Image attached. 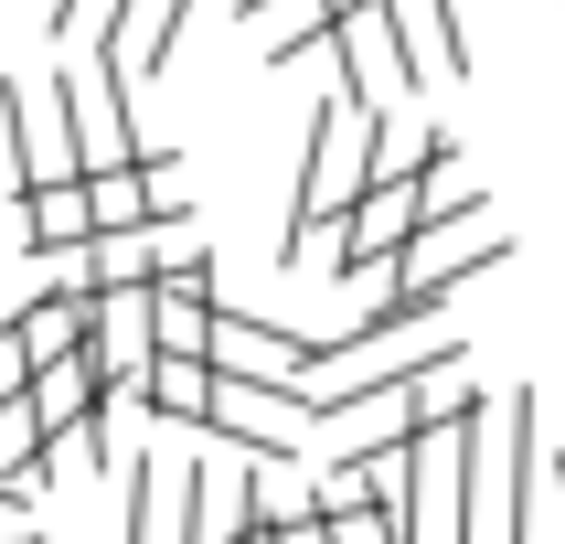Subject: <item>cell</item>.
Masks as SVG:
<instances>
[{
  "instance_id": "6da1fadb",
  "label": "cell",
  "mask_w": 565,
  "mask_h": 544,
  "mask_svg": "<svg viewBox=\"0 0 565 544\" xmlns=\"http://www.w3.org/2000/svg\"><path fill=\"white\" fill-rule=\"evenodd\" d=\"M363 192H374V107H352V96H320V107H310V139H299V182H288V235H278V256L299 267L310 224L352 214Z\"/></svg>"
},
{
  "instance_id": "7a4b0ae2",
  "label": "cell",
  "mask_w": 565,
  "mask_h": 544,
  "mask_svg": "<svg viewBox=\"0 0 565 544\" xmlns=\"http://www.w3.org/2000/svg\"><path fill=\"white\" fill-rule=\"evenodd\" d=\"M502 256H512V224H491V214L470 203V214H438L406 256H395V288L427 299V310H448V299H459L480 267H502Z\"/></svg>"
},
{
  "instance_id": "3957f363",
  "label": "cell",
  "mask_w": 565,
  "mask_h": 544,
  "mask_svg": "<svg viewBox=\"0 0 565 544\" xmlns=\"http://www.w3.org/2000/svg\"><path fill=\"white\" fill-rule=\"evenodd\" d=\"M320 416H310V395L299 384H278V374H214V427L203 438L214 448H246V459H299V438H310Z\"/></svg>"
},
{
  "instance_id": "277c9868",
  "label": "cell",
  "mask_w": 565,
  "mask_h": 544,
  "mask_svg": "<svg viewBox=\"0 0 565 544\" xmlns=\"http://www.w3.org/2000/svg\"><path fill=\"white\" fill-rule=\"evenodd\" d=\"M54 96H64V118H75V160H86V171H128V160L150 150V139L128 128V64L107 54V43H96L86 64H64Z\"/></svg>"
},
{
  "instance_id": "5b68a950",
  "label": "cell",
  "mask_w": 565,
  "mask_h": 544,
  "mask_svg": "<svg viewBox=\"0 0 565 544\" xmlns=\"http://www.w3.org/2000/svg\"><path fill=\"white\" fill-rule=\"evenodd\" d=\"M491 470H502V544H534L544 534V480H555L534 395H502L491 406Z\"/></svg>"
},
{
  "instance_id": "8992f818",
  "label": "cell",
  "mask_w": 565,
  "mask_h": 544,
  "mask_svg": "<svg viewBox=\"0 0 565 544\" xmlns=\"http://www.w3.org/2000/svg\"><path fill=\"white\" fill-rule=\"evenodd\" d=\"M0 139H11V182L43 192V182H86V160H75V118H64V96L43 86L32 96L22 75L0 86Z\"/></svg>"
},
{
  "instance_id": "52a82bcc",
  "label": "cell",
  "mask_w": 565,
  "mask_h": 544,
  "mask_svg": "<svg viewBox=\"0 0 565 544\" xmlns=\"http://www.w3.org/2000/svg\"><path fill=\"white\" fill-rule=\"evenodd\" d=\"M416 235H427V171H416V182H374V192H363V203L342 214L331 267H342V278H374V267H395Z\"/></svg>"
},
{
  "instance_id": "ba28073f",
  "label": "cell",
  "mask_w": 565,
  "mask_h": 544,
  "mask_svg": "<svg viewBox=\"0 0 565 544\" xmlns=\"http://www.w3.org/2000/svg\"><path fill=\"white\" fill-rule=\"evenodd\" d=\"M331 54H342V96H352V107H374V118L416 86V75H406V32H395V0L352 11V22L331 32Z\"/></svg>"
},
{
  "instance_id": "9c48e42d",
  "label": "cell",
  "mask_w": 565,
  "mask_h": 544,
  "mask_svg": "<svg viewBox=\"0 0 565 544\" xmlns=\"http://www.w3.org/2000/svg\"><path fill=\"white\" fill-rule=\"evenodd\" d=\"M32 416H43V438H64V427H96V416H107V374H96V352H64V363H43V374H32Z\"/></svg>"
},
{
  "instance_id": "30bf717a",
  "label": "cell",
  "mask_w": 565,
  "mask_h": 544,
  "mask_svg": "<svg viewBox=\"0 0 565 544\" xmlns=\"http://www.w3.org/2000/svg\"><path fill=\"white\" fill-rule=\"evenodd\" d=\"M11 331H22L32 374H43V363H64V352H86V331H96V288H43V299L11 320Z\"/></svg>"
},
{
  "instance_id": "8fae6325",
  "label": "cell",
  "mask_w": 565,
  "mask_h": 544,
  "mask_svg": "<svg viewBox=\"0 0 565 544\" xmlns=\"http://www.w3.org/2000/svg\"><path fill=\"white\" fill-rule=\"evenodd\" d=\"M235 480H246V523H310L320 512V480H299V459H246L235 448Z\"/></svg>"
},
{
  "instance_id": "7c38bea8",
  "label": "cell",
  "mask_w": 565,
  "mask_h": 544,
  "mask_svg": "<svg viewBox=\"0 0 565 544\" xmlns=\"http://www.w3.org/2000/svg\"><path fill=\"white\" fill-rule=\"evenodd\" d=\"M22 246H32V256L96 246V203H86V182H43V192H22Z\"/></svg>"
},
{
  "instance_id": "4fadbf2b",
  "label": "cell",
  "mask_w": 565,
  "mask_h": 544,
  "mask_svg": "<svg viewBox=\"0 0 565 544\" xmlns=\"http://www.w3.org/2000/svg\"><path fill=\"white\" fill-rule=\"evenodd\" d=\"M139 416H160V427H214V363H182V352H160L150 384H139Z\"/></svg>"
},
{
  "instance_id": "5bb4252c",
  "label": "cell",
  "mask_w": 565,
  "mask_h": 544,
  "mask_svg": "<svg viewBox=\"0 0 565 544\" xmlns=\"http://www.w3.org/2000/svg\"><path fill=\"white\" fill-rule=\"evenodd\" d=\"M395 32H406V75H416V86H427V75H470L448 0H395Z\"/></svg>"
},
{
  "instance_id": "9a60e30c",
  "label": "cell",
  "mask_w": 565,
  "mask_h": 544,
  "mask_svg": "<svg viewBox=\"0 0 565 544\" xmlns=\"http://www.w3.org/2000/svg\"><path fill=\"white\" fill-rule=\"evenodd\" d=\"M43 416H32V395H11V406H0V491H32V502H43Z\"/></svg>"
},
{
  "instance_id": "2e32d148",
  "label": "cell",
  "mask_w": 565,
  "mask_h": 544,
  "mask_svg": "<svg viewBox=\"0 0 565 544\" xmlns=\"http://www.w3.org/2000/svg\"><path fill=\"white\" fill-rule=\"evenodd\" d=\"M331 544H406L384 512H331Z\"/></svg>"
},
{
  "instance_id": "e0dca14e",
  "label": "cell",
  "mask_w": 565,
  "mask_h": 544,
  "mask_svg": "<svg viewBox=\"0 0 565 544\" xmlns=\"http://www.w3.org/2000/svg\"><path fill=\"white\" fill-rule=\"evenodd\" d=\"M0 544H43L32 534V491H0Z\"/></svg>"
},
{
  "instance_id": "ac0fdd59",
  "label": "cell",
  "mask_w": 565,
  "mask_h": 544,
  "mask_svg": "<svg viewBox=\"0 0 565 544\" xmlns=\"http://www.w3.org/2000/svg\"><path fill=\"white\" fill-rule=\"evenodd\" d=\"M278 544H331V512H310V523H288Z\"/></svg>"
},
{
  "instance_id": "d6986e66",
  "label": "cell",
  "mask_w": 565,
  "mask_h": 544,
  "mask_svg": "<svg viewBox=\"0 0 565 544\" xmlns=\"http://www.w3.org/2000/svg\"><path fill=\"white\" fill-rule=\"evenodd\" d=\"M235 544H278V523H235Z\"/></svg>"
}]
</instances>
